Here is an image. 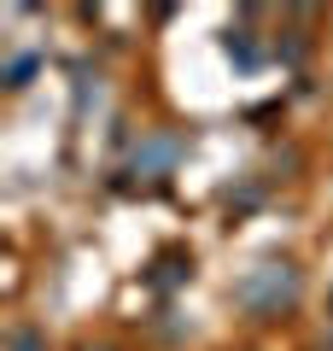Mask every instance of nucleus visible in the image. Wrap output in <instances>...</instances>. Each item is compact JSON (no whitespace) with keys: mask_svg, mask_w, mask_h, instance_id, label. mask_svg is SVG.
Listing matches in <instances>:
<instances>
[{"mask_svg":"<svg viewBox=\"0 0 333 351\" xmlns=\"http://www.w3.org/2000/svg\"><path fill=\"white\" fill-rule=\"evenodd\" d=\"M298 293H304V281H298L293 263H258V269H246V276L234 281V299L246 304L251 316H281V311H293Z\"/></svg>","mask_w":333,"mask_h":351,"instance_id":"obj_1","label":"nucleus"},{"mask_svg":"<svg viewBox=\"0 0 333 351\" xmlns=\"http://www.w3.org/2000/svg\"><path fill=\"white\" fill-rule=\"evenodd\" d=\"M182 158H187V141L175 135V129H158V135H147V141L135 147L129 170H135V176H147V182H158V176H170Z\"/></svg>","mask_w":333,"mask_h":351,"instance_id":"obj_2","label":"nucleus"},{"mask_svg":"<svg viewBox=\"0 0 333 351\" xmlns=\"http://www.w3.org/2000/svg\"><path fill=\"white\" fill-rule=\"evenodd\" d=\"M193 276V258H182V252H170V258H158V269H152V287H175V281Z\"/></svg>","mask_w":333,"mask_h":351,"instance_id":"obj_3","label":"nucleus"},{"mask_svg":"<svg viewBox=\"0 0 333 351\" xmlns=\"http://www.w3.org/2000/svg\"><path fill=\"white\" fill-rule=\"evenodd\" d=\"M228 59H234L240 71H258V47H251L246 29H228Z\"/></svg>","mask_w":333,"mask_h":351,"instance_id":"obj_4","label":"nucleus"},{"mask_svg":"<svg viewBox=\"0 0 333 351\" xmlns=\"http://www.w3.org/2000/svg\"><path fill=\"white\" fill-rule=\"evenodd\" d=\"M36 71H41V59H36V53H18V59L6 64V88H24Z\"/></svg>","mask_w":333,"mask_h":351,"instance_id":"obj_5","label":"nucleus"},{"mask_svg":"<svg viewBox=\"0 0 333 351\" xmlns=\"http://www.w3.org/2000/svg\"><path fill=\"white\" fill-rule=\"evenodd\" d=\"M12 351H47V339L29 334V328H18V334H12Z\"/></svg>","mask_w":333,"mask_h":351,"instance_id":"obj_6","label":"nucleus"}]
</instances>
